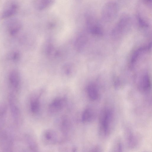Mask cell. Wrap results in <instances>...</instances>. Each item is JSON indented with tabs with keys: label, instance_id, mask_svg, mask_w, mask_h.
<instances>
[{
	"label": "cell",
	"instance_id": "cell-1",
	"mask_svg": "<svg viewBox=\"0 0 152 152\" xmlns=\"http://www.w3.org/2000/svg\"><path fill=\"white\" fill-rule=\"evenodd\" d=\"M113 119V113L110 108L105 107L100 112L99 118V130L101 134L106 136L110 133Z\"/></svg>",
	"mask_w": 152,
	"mask_h": 152
},
{
	"label": "cell",
	"instance_id": "cell-2",
	"mask_svg": "<svg viewBox=\"0 0 152 152\" xmlns=\"http://www.w3.org/2000/svg\"><path fill=\"white\" fill-rule=\"evenodd\" d=\"M119 11L118 4L114 1H110L105 3L103 7L101 16L102 20L110 22L113 20L117 16Z\"/></svg>",
	"mask_w": 152,
	"mask_h": 152
},
{
	"label": "cell",
	"instance_id": "cell-3",
	"mask_svg": "<svg viewBox=\"0 0 152 152\" xmlns=\"http://www.w3.org/2000/svg\"><path fill=\"white\" fill-rule=\"evenodd\" d=\"M18 4L15 1L10 0L5 4L3 8L1 17L3 19L10 18L15 15L18 9Z\"/></svg>",
	"mask_w": 152,
	"mask_h": 152
},
{
	"label": "cell",
	"instance_id": "cell-4",
	"mask_svg": "<svg viewBox=\"0 0 152 152\" xmlns=\"http://www.w3.org/2000/svg\"><path fill=\"white\" fill-rule=\"evenodd\" d=\"M66 99L64 97H58L54 99L49 106V110L51 113H56L59 111L65 106Z\"/></svg>",
	"mask_w": 152,
	"mask_h": 152
},
{
	"label": "cell",
	"instance_id": "cell-5",
	"mask_svg": "<svg viewBox=\"0 0 152 152\" xmlns=\"http://www.w3.org/2000/svg\"><path fill=\"white\" fill-rule=\"evenodd\" d=\"M42 139L45 144L47 145L54 144L57 141V134L53 130L47 129L43 133L42 136Z\"/></svg>",
	"mask_w": 152,
	"mask_h": 152
},
{
	"label": "cell",
	"instance_id": "cell-6",
	"mask_svg": "<svg viewBox=\"0 0 152 152\" xmlns=\"http://www.w3.org/2000/svg\"><path fill=\"white\" fill-rule=\"evenodd\" d=\"M9 32L10 35L14 36L20 31L22 23L20 20L17 18H11L9 20L7 23Z\"/></svg>",
	"mask_w": 152,
	"mask_h": 152
},
{
	"label": "cell",
	"instance_id": "cell-7",
	"mask_svg": "<svg viewBox=\"0 0 152 152\" xmlns=\"http://www.w3.org/2000/svg\"><path fill=\"white\" fill-rule=\"evenodd\" d=\"M9 81L11 87L15 90H18L20 86V79L18 72L16 70H13L10 73Z\"/></svg>",
	"mask_w": 152,
	"mask_h": 152
},
{
	"label": "cell",
	"instance_id": "cell-8",
	"mask_svg": "<svg viewBox=\"0 0 152 152\" xmlns=\"http://www.w3.org/2000/svg\"><path fill=\"white\" fill-rule=\"evenodd\" d=\"M130 17L127 15H122L116 25L113 32H120L123 30L129 24L131 20Z\"/></svg>",
	"mask_w": 152,
	"mask_h": 152
},
{
	"label": "cell",
	"instance_id": "cell-9",
	"mask_svg": "<svg viewBox=\"0 0 152 152\" xmlns=\"http://www.w3.org/2000/svg\"><path fill=\"white\" fill-rule=\"evenodd\" d=\"M87 92L89 98L92 100H96L99 97L98 90L96 86L93 84H90L88 86Z\"/></svg>",
	"mask_w": 152,
	"mask_h": 152
},
{
	"label": "cell",
	"instance_id": "cell-10",
	"mask_svg": "<svg viewBox=\"0 0 152 152\" xmlns=\"http://www.w3.org/2000/svg\"><path fill=\"white\" fill-rule=\"evenodd\" d=\"M126 140L127 145L130 148L135 147L138 144V140L137 136L130 131L127 132L126 134Z\"/></svg>",
	"mask_w": 152,
	"mask_h": 152
},
{
	"label": "cell",
	"instance_id": "cell-11",
	"mask_svg": "<svg viewBox=\"0 0 152 152\" xmlns=\"http://www.w3.org/2000/svg\"><path fill=\"white\" fill-rule=\"evenodd\" d=\"M94 111L91 108H87L83 113L81 119L84 123H87L92 121L95 118Z\"/></svg>",
	"mask_w": 152,
	"mask_h": 152
},
{
	"label": "cell",
	"instance_id": "cell-12",
	"mask_svg": "<svg viewBox=\"0 0 152 152\" xmlns=\"http://www.w3.org/2000/svg\"><path fill=\"white\" fill-rule=\"evenodd\" d=\"M54 0H37L35 4V6L39 10H42L52 5Z\"/></svg>",
	"mask_w": 152,
	"mask_h": 152
},
{
	"label": "cell",
	"instance_id": "cell-13",
	"mask_svg": "<svg viewBox=\"0 0 152 152\" xmlns=\"http://www.w3.org/2000/svg\"><path fill=\"white\" fill-rule=\"evenodd\" d=\"M40 108V102L39 97H35L31 100L30 109L33 114H37L39 111Z\"/></svg>",
	"mask_w": 152,
	"mask_h": 152
},
{
	"label": "cell",
	"instance_id": "cell-14",
	"mask_svg": "<svg viewBox=\"0 0 152 152\" xmlns=\"http://www.w3.org/2000/svg\"><path fill=\"white\" fill-rule=\"evenodd\" d=\"M71 127V123L69 120L66 117H64L61 122V130L63 133H66L70 129Z\"/></svg>",
	"mask_w": 152,
	"mask_h": 152
},
{
	"label": "cell",
	"instance_id": "cell-15",
	"mask_svg": "<svg viewBox=\"0 0 152 152\" xmlns=\"http://www.w3.org/2000/svg\"><path fill=\"white\" fill-rule=\"evenodd\" d=\"M151 83L149 77L145 75L140 85V89L143 91L146 92L149 91L151 88Z\"/></svg>",
	"mask_w": 152,
	"mask_h": 152
},
{
	"label": "cell",
	"instance_id": "cell-16",
	"mask_svg": "<svg viewBox=\"0 0 152 152\" xmlns=\"http://www.w3.org/2000/svg\"><path fill=\"white\" fill-rule=\"evenodd\" d=\"M94 20H93V23L90 28V31L93 34L101 35L102 34V31L100 26L97 23H94Z\"/></svg>",
	"mask_w": 152,
	"mask_h": 152
},
{
	"label": "cell",
	"instance_id": "cell-17",
	"mask_svg": "<svg viewBox=\"0 0 152 152\" xmlns=\"http://www.w3.org/2000/svg\"><path fill=\"white\" fill-rule=\"evenodd\" d=\"M27 143L29 148L31 150H36L37 149V145L34 140L30 137H26Z\"/></svg>",
	"mask_w": 152,
	"mask_h": 152
},
{
	"label": "cell",
	"instance_id": "cell-18",
	"mask_svg": "<svg viewBox=\"0 0 152 152\" xmlns=\"http://www.w3.org/2000/svg\"><path fill=\"white\" fill-rule=\"evenodd\" d=\"M146 49H147V48H141L137 50L134 52L131 61L132 64H133L135 62L139 55L140 53L143 50Z\"/></svg>",
	"mask_w": 152,
	"mask_h": 152
},
{
	"label": "cell",
	"instance_id": "cell-19",
	"mask_svg": "<svg viewBox=\"0 0 152 152\" xmlns=\"http://www.w3.org/2000/svg\"><path fill=\"white\" fill-rule=\"evenodd\" d=\"M137 19L141 26L142 27H147L148 25L147 22L140 16H137Z\"/></svg>",
	"mask_w": 152,
	"mask_h": 152
},
{
	"label": "cell",
	"instance_id": "cell-20",
	"mask_svg": "<svg viewBox=\"0 0 152 152\" xmlns=\"http://www.w3.org/2000/svg\"><path fill=\"white\" fill-rule=\"evenodd\" d=\"M115 147L114 148L116 151H121L123 149V146L121 143L120 141L117 142L115 146Z\"/></svg>",
	"mask_w": 152,
	"mask_h": 152
},
{
	"label": "cell",
	"instance_id": "cell-21",
	"mask_svg": "<svg viewBox=\"0 0 152 152\" xmlns=\"http://www.w3.org/2000/svg\"><path fill=\"white\" fill-rule=\"evenodd\" d=\"M20 57V54L18 52H15L12 54V60L15 61H18Z\"/></svg>",
	"mask_w": 152,
	"mask_h": 152
},
{
	"label": "cell",
	"instance_id": "cell-22",
	"mask_svg": "<svg viewBox=\"0 0 152 152\" xmlns=\"http://www.w3.org/2000/svg\"><path fill=\"white\" fill-rule=\"evenodd\" d=\"M145 2L148 3H151L152 0H144Z\"/></svg>",
	"mask_w": 152,
	"mask_h": 152
}]
</instances>
